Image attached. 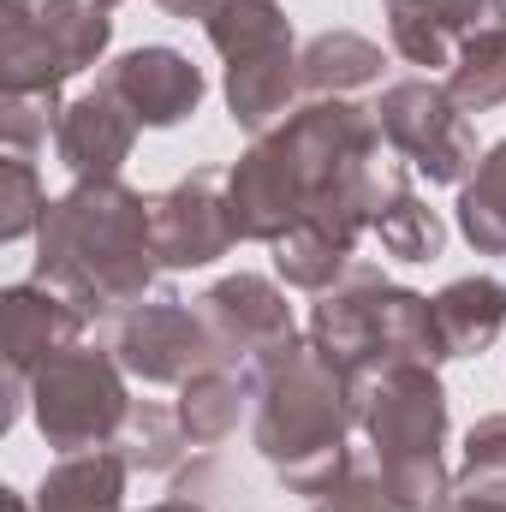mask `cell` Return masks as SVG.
Segmentation results:
<instances>
[{
	"mask_svg": "<svg viewBox=\"0 0 506 512\" xmlns=\"http://www.w3.org/2000/svg\"><path fill=\"white\" fill-rule=\"evenodd\" d=\"M197 24H203L209 48L227 66L298 48L292 42V18L280 12V0H197Z\"/></svg>",
	"mask_w": 506,
	"mask_h": 512,
	"instance_id": "ac0fdd59",
	"label": "cell"
},
{
	"mask_svg": "<svg viewBox=\"0 0 506 512\" xmlns=\"http://www.w3.org/2000/svg\"><path fill=\"white\" fill-rule=\"evenodd\" d=\"M126 483H131V465L120 447L60 453L42 471L36 512H126Z\"/></svg>",
	"mask_w": 506,
	"mask_h": 512,
	"instance_id": "9a60e30c",
	"label": "cell"
},
{
	"mask_svg": "<svg viewBox=\"0 0 506 512\" xmlns=\"http://www.w3.org/2000/svg\"><path fill=\"white\" fill-rule=\"evenodd\" d=\"M66 114V96L60 90H30V96H0V155H24L36 161Z\"/></svg>",
	"mask_w": 506,
	"mask_h": 512,
	"instance_id": "f1b7e54d",
	"label": "cell"
},
{
	"mask_svg": "<svg viewBox=\"0 0 506 512\" xmlns=\"http://www.w3.org/2000/svg\"><path fill=\"white\" fill-rule=\"evenodd\" d=\"M84 310L60 292V286H48V280H12L6 292H0V328H6V370H18V376H30L36 364H48L54 352H66V346H78L84 340Z\"/></svg>",
	"mask_w": 506,
	"mask_h": 512,
	"instance_id": "5bb4252c",
	"label": "cell"
},
{
	"mask_svg": "<svg viewBox=\"0 0 506 512\" xmlns=\"http://www.w3.org/2000/svg\"><path fill=\"white\" fill-rule=\"evenodd\" d=\"M441 84H447V96H453L465 114H495L506 102V24L471 36V42L453 54V66H447Z\"/></svg>",
	"mask_w": 506,
	"mask_h": 512,
	"instance_id": "484cf974",
	"label": "cell"
},
{
	"mask_svg": "<svg viewBox=\"0 0 506 512\" xmlns=\"http://www.w3.org/2000/svg\"><path fill=\"white\" fill-rule=\"evenodd\" d=\"M381 42L358 36V30H322L298 48V72H304V96H358L381 84Z\"/></svg>",
	"mask_w": 506,
	"mask_h": 512,
	"instance_id": "44dd1931",
	"label": "cell"
},
{
	"mask_svg": "<svg viewBox=\"0 0 506 512\" xmlns=\"http://www.w3.org/2000/svg\"><path fill=\"white\" fill-rule=\"evenodd\" d=\"M453 221L477 256H506V137L477 155L471 179L459 185Z\"/></svg>",
	"mask_w": 506,
	"mask_h": 512,
	"instance_id": "7402d4cb",
	"label": "cell"
},
{
	"mask_svg": "<svg viewBox=\"0 0 506 512\" xmlns=\"http://www.w3.org/2000/svg\"><path fill=\"white\" fill-rule=\"evenodd\" d=\"M30 12L48 30V42L60 48V60H66L72 78L90 72V66H102V54L114 42V18H108L114 6H102V0H30Z\"/></svg>",
	"mask_w": 506,
	"mask_h": 512,
	"instance_id": "cb8c5ba5",
	"label": "cell"
},
{
	"mask_svg": "<svg viewBox=\"0 0 506 512\" xmlns=\"http://www.w3.org/2000/svg\"><path fill=\"white\" fill-rule=\"evenodd\" d=\"M245 405H256V393H251V370H239V364H203L191 382H179V399H173L191 447L227 441L239 429Z\"/></svg>",
	"mask_w": 506,
	"mask_h": 512,
	"instance_id": "ffe728a7",
	"label": "cell"
},
{
	"mask_svg": "<svg viewBox=\"0 0 506 512\" xmlns=\"http://www.w3.org/2000/svg\"><path fill=\"white\" fill-rule=\"evenodd\" d=\"M310 512H411L399 495H393V483H387V471L376 465V453H346V465L310 495Z\"/></svg>",
	"mask_w": 506,
	"mask_h": 512,
	"instance_id": "83f0119b",
	"label": "cell"
},
{
	"mask_svg": "<svg viewBox=\"0 0 506 512\" xmlns=\"http://www.w3.org/2000/svg\"><path fill=\"white\" fill-rule=\"evenodd\" d=\"M221 90H227V114H233V126L239 131H251V137L274 131L298 102H304L298 48H280V54H262V60H239V66H227Z\"/></svg>",
	"mask_w": 506,
	"mask_h": 512,
	"instance_id": "2e32d148",
	"label": "cell"
},
{
	"mask_svg": "<svg viewBox=\"0 0 506 512\" xmlns=\"http://www.w3.org/2000/svg\"><path fill=\"white\" fill-rule=\"evenodd\" d=\"M66 60L36 24L30 0H0V96H30V90H66Z\"/></svg>",
	"mask_w": 506,
	"mask_h": 512,
	"instance_id": "d6986e66",
	"label": "cell"
},
{
	"mask_svg": "<svg viewBox=\"0 0 506 512\" xmlns=\"http://www.w3.org/2000/svg\"><path fill=\"white\" fill-rule=\"evenodd\" d=\"M381 143L429 185H465L477 167V131L471 114L447 96L441 78H399L376 102Z\"/></svg>",
	"mask_w": 506,
	"mask_h": 512,
	"instance_id": "8992f818",
	"label": "cell"
},
{
	"mask_svg": "<svg viewBox=\"0 0 506 512\" xmlns=\"http://www.w3.org/2000/svg\"><path fill=\"white\" fill-rule=\"evenodd\" d=\"M310 346L346 376L358 382L364 370L393 364V358H417V364H447L441 334H435V304L399 280H387L376 262H352L340 286H328L310 304Z\"/></svg>",
	"mask_w": 506,
	"mask_h": 512,
	"instance_id": "277c9868",
	"label": "cell"
},
{
	"mask_svg": "<svg viewBox=\"0 0 506 512\" xmlns=\"http://www.w3.org/2000/svg\"><path fill=\"white\" fill-rule=\"evenodd\" d=\"M6 512H36V501H30V495H18V489H6Z\"/></svg>",
	"mask_w": 506,
	"mask_h": 512,
	"instance_id": "836d02e7",
	"label": "cell"
},
{
	"mask_svg": "<svg viewBox=\"0 0 506 512\" xmlns=\"http://www.w3.org/2000/svg\"><path fill=\"white\" fill-rule=\"evenodd\" d=\"M131 376L108 346H66L48 364L30 370V417L54 453H84V447H114L131 417Z\"/></svg>",
	"mask_w": 506,
	"mask_h": 512,
	"instance_id": "5b68a950",
	"label": "cell"
},
{
	"mask_svg": "<svg viewBox=\"0 0 506 512\" xmlns=\"http://www.w3.org/2000/svg\"><path fill=\"white\" fill-rule=\"evenodd\" d=\"M227 203H233L239 239H251V245H274L304 221L310 191H304V173L274 131L251 137V149L227 167Z\"/></svg>",
	"mask_w": 506,
	"mask_h": 512,
	"instance_id": "30bf717a",
	"label": "cell"
},
{
	"mask_svg": "<svg viewBox=\"0 0 506 512\" xmlns=\"http://www.w3.org/2000/svg\"><path fill=\"white\" fill-rule=\"evenodd\" d=\"M48 203H54V197L42 191L36 161H24V155H0V239L18 245V239L42 233Z\"/></svg>",
	"mask_w": 506,
	"mask_h": 512,
	"instance_id": "f546056e",
	"label": "cell"
},
{
	"mask_svg": "<svg viewBox=\"0 0 506 512\" xmlns=\"http://www.w3.org/2000/svg\"><path fill=\"white\" fill-rule=\"evenodd\" d=\"M114 447L126 453L131 471H143V477H167V471H179V459H185L191 435H185V423H179V411H173V405L137 399Z\"/></svg>",
	"mask_w": 506,
	"mask_h": 512,
	"instance_id": "4316f807",
	"label": "cell"
},
{
	"mask_svg": "<svg viewBox=\"0 0 506 512\" xmlns=\"http://www.w3.org/2000/svg\"><path fill=\"white\" fill-rule=\"evenodd\" d=\"M417 173H405L393 191H387V203L376 209V233L381 251L399 256V262H429V256H441V245H447V221L417 197V185H411Z\"/></svg>",
	"mask_w": 506,
	"mask_h": 512,
	"instance_id": "d4e9b609",
	"label": "cell"
},
{
	"mask_svg": "<svg viewBox=\"0 0 506 512\" xmlns=\"http://www.w3.org/2000/svg\"><path fill=\"white\" fill-rule=\"evenodd\" d=\"M161 274L149 197L126 179H72L36 233V280L60 286L84 316H120Z\"/></svg>",
	"mask_w": 506,
	"mask_h": 512,
	"instance_id": "6da1fadb",
	"label": "cell"
},
{
	"mask_svg": "<svg viewBox=\"0 0 506 512\" xmlns=\"http://www.w3.org/2000/svg\"><path fill=\"white\" fill-rule=\"evenodd\" d=\"M149 227H155V256L167 274L185 268H215L239 245L233 203H227V173L221 167H191L167 191L149 197Z\"/></svg>",
	"mask_w": 506,
	"mask_h": 512,
	"instance_id": "ba28073f",
	"label": "cell"
},
{
	"mask_svg": "<svg viewBox=\"0 0 506 512\" xmlns=\"http://www.w3.org/2000/svg\"><path fill=\"white\" fill-rule=\"evenodd\" d=\"M429 304H435V334H441L447 358L489 352L506 328V280H495V274H459Z\"/></svg>",
	"mask_w": 506,
	"mask_h": 512,
	"instance_id": "e0dca14e",
	"label": "cell"
},
{
	"mask_svg": "<svg viewBox=\"0 0 506 512\" xmlns=\"http://www.w3.org/2000/svg\"><path fill=\"white\" fill-rule=\"evenodd\" d=\"M381 6L393 54L423 72H447L471 36L506 24V0H381Z\"/></svg>",
	"mask_w": 506,
	"mask_h": 512,
	"instance_id": "8fae6325",
	"label": "cell"
},
{
	"mask_svg": "<svg viewBox=\"0 0 506 512\" xmlns=\"http://www.w3.org/2000/svg\"><path fill=\"white\" fill-rule=\"evenodd\" d=\"M102 84L126 102L131 114H137V126H179V120H191L197 108H203V66H191L179 48H167V42H143V48H126L108 72H102Z\"/></svg>",
	"mask_w": 506,
	"mask_h": 512,
	"instance_id": "7c38bea8",
	"label": "cell"
},
{
	"mask_svg": "<svg viewBox=\"0 0 506 512\" xmlns=\"http://www.w3.org/2000/svg\"><path fill=\"white\" fill-rule=\"evenodd\" d=\"M441 512H506V477H453V495Z\"/></svg>",
	"mask_w": 506,
	"mask_h": 512,
	"instance_id": "1f68e13d",
	"label": "cell"
},
{
	"mask_svg": "<svg viewBox=\"0 0 506 512\" xmlns=\"http://www.w3.org/2000/svg\"><path fill=\"white\" fill-rule=\"evenodd\" d=\"M251 370L256 423L251 441L262 465L286 483V495H316L352 453V382L310 346V334L262 352Z\"/></svg>",
	"mask_w": 506,
	"mask_h": 512,
	"instance_id": "7a4b0ae2",
	"label": "cell"
},
{
	"mask_svg": "<svg viewBox=\"0 0 506 512\" xmlns=\"http://www.w3.org/2000/svg\"><path fill=\"white\" fill-rule=\"evenodd\" d=\"M352 423L411 512H441L453 495L447 471V387L435 364L393 358L352 382Z\"/></svg>",
	"mask_w": 506,
	"mask_h": 512,
	"instance_id": "3957f363",
	"label": "cell"
},
{
	"mask_svg": "<svg viewBox=\"0 0 506 512\" xmlns=\"http://www.w3.org/2000/svg\"><path fill=\"white\" fill-rule=\"evenodd\" d=\"M197 310H203V322H209V334H215V346H221V364H239V370L256 364L262 352L298 340L286 286L268 280V274H251V268L221 274V280L197 298Z\"/></svg>",
	"mask_w": 506,
	"mask_h": 512,
	"instance_id": "9c48e42d",
	"label": "cell"
},
{
	"mask_svg": "<svg viewBox=\"0 0 506 512\" xmlns=\"http://www.w3.org/2000/svg\"><path fill=\"white\" fill-rule=\"evenodd\" d=\"M137 114L96 78L90 90H78L60 114V131H54V155L72 179H120V167L137 149Z\"/></svg>",
	"mask_w": 506,
	"mask_h": 512,
	"instance_id": "4fadbf2b",
	"label": "cell"
},
{
	"mask_svg": "<svg viewBox=\"0 0 506 512\" xmlns=\"http://www.w3.org/2000/svg\"><path fill=\"white\" fill-rule=\"evenodd\" d=\"M108 352L143 387H179L203 364H221V346H215L203 310L185 298H143V304L120 310L108 328Z\"/></svg>",
	"mask_w": 506,
	"mask_h": 512,
	"instance_id": "52a82bcc",
	"label": "cell"
},
{
	"mask_svg": "<svg viewBox=\"0 0 506 512\" xmlns=\"http://www.w3.org/2000/svg\"><path fill=\"white\" fill-rule=\"evenodd\" d=\"M268 251H274V280L292 286V292H310V298H322L328 286H340L346 268L358 262V251H352L346 239H334V233H322V227H310V221H298V227H292L286 239H274Z\"/></svg>",
	"mask_w": 506,
	"mask_h": 512,
	"instance_id": "603a6c76",
	"label": "cell"
},
{
	"mask_svg": "<svg viewBox=\"0 0 506 512\" xmlns=\"http://www.w3.org/2000/svg\"><path fill=\"white\" fill-rule=\"evenodd\" d=\"M143 512H209V501H203L191 483H173V495H167V501H155V507H143Z\"/></svg>",
	"mask_w": 506,
	"mask_h": 512,
	"instance_id": "d6a6232c",
	"label": "cell"
},
{
	"mask_svg": "<svg viewBox=\"0 0 506 512\" xmlns=\"http://www.w3.org/2000/svg\"><path fill=\"white\" fill-rule=\"evenodd\" d=\"M102 6H120V0H102Z\"/></svg>",
	"mask_w": 506,
	"mask_h": 512,
	"instance_id": "e575fe53",
	"label": "cell"
},
{
	"mask_svg": "<svg viewBox=\"0 0 506 512\" xmlns=\"http://www.w3.org/2000/svg\"><path fill=\"white\" fill-rule=\"evenodd\" d=\"M465 477H506V411H489L465 429Z\"/></svg>",
	"mask_w": 506,
	"mask_h": 512,
	"instance_id": "4dcf8cb0",
	"label": "cell"
}]
</instances>
